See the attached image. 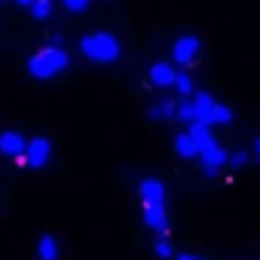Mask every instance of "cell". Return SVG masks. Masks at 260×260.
<instances>
[{"mask_svg":"<svg viewBox=\"0 0 260 260\" xmlns=\"http://www.w3.org/2000/svg\"><path fill=\"white\" fill-rule=\"evenodd\" d=\"M68 64H71V58H68V52L61 46H43L40 52H34L28 58V74L34 80H49V77L61 74Z\"/></svg>","mask_w":260,"mask_h":260,"instance_id":"1","label":"cell"},{"mask_svg":"<svg viewBox=\"0 0 260 260\" xmlns=\"http://www.w3.org/2000/svg\"><path fill=\"white\" fill-rule=\"evenodd\" d=\"M80 49L89 61H98V64H110L119 58V40L107 31H95V34H86L80 40Z\"/></svg>","mask_w":260,"mask_h":260,"instance_id":"2","label":"cell"},{"mask_svg":"<svg viewBox=\"0 0 260 260\" xmlns=\"http://www.w3.org/2000/svg\"><path fill=\"white\" fill-rule=\"evenodd\" d=\"M49 156H52V141L43 138V135H37V138L28 141L25 156H19V166H25V169H43L49 162Z\"/></svg>","mask_w":260,"mask_h":260,"instance_id":"3","label":"cell"},{"mask_svg":"<svg viewBox=\"0 0 260 260\" xmlns=\"http://www.w3.org/2000/svg\"><path fill=\"white\" fill-rule=\"evenodd\" d=\"M199 49H202V43H199V37L196 34H184V37H178L175 40V46H172V58H175V64H193L196 58H199Z\"/></svg>","mask_w":260,"mask_h":260,"instance_id":"4","label":"cell"},{"mask_svg":"<svg viewBox=\"0 0 260 260\" xmlns=\"http://www.w3.org/2000/svg\"><path fill=\"white\" fill-rule=\"evenodd\" d=\"M199 166H202L205 178H214L223 166H230V153H226L220 144H211V147H205V150L199 153Z\"/></svg>","mask_w":260,"mask_h":260,"instance_id":"5","label":"cell"},{"mask_svg":"<svg viewBox=\"0 0 260 260\" xmlns=\"http://www.w3.org/2000/svg\"><path fill=\"white\" fill-rule=\"evenodd\" d=\"M138 196L144 202V208H156V205H166V184L159 178H144L138 184Z\"/></svg>","mask_w":260,"mask_h":260,"instance_id":"6","label":"cell"},{"mask_svg":"<svg viewBox=\"0 0 260 260\" xmlns=\"http://www.w3.org/2000/svg\"><path fill=\"white\" fill-rule=\"evenodd\" d=\"M147 80H150V86H156V89H169V86H175V80H178V71H175L169 61H156V64L150 68Z\"/></svg>","mask_w":260,"mask_h":260,"instance_id":"7","label":"cell"},{"mask_svg":"<svg viewBox=\"0 0 260 260\" xmlns=\"http://www.w3.org/2000/svg\"><path fill=\"white\" fill-rule=\"evenodd\" d=\"M25 147H28V141L19 132H0V153L4 156L19 159V156H25Z\"/></svg>","mask_w":260,"mask_h":260,"instance_id":"8","label":"cell"},{"mask_svg":"<svg viewBox=\"0 0 260 260\" xmlns=\"http://www.w3.org/2000/svg\"><path fill=\"white\" fill-rule=\"evenodd\" d=\"M190 101H193V110H196V122H202V125H211V113H214L217 101H214L208 92H196Z\"/></svg>","mask_w":260,"mask_h":260,"instance_id":"9","label":"cell"},{"mask_svg":"<svg viewBox=\"0 0 260 260\" xmlns=\"http://www.w3.org/2000/svg\"><path fill=\"white\" fill-rule=\"evenodd\" d=\"M144 223L159 233L162 239L169 236V214H166V205H156V208H144Z\"/></svg>","mask_w":260,"mask_h":260,"instance_id":"10","label":"cell"},{"mask_svg":"<svg viewBox=\"0 0 260 260\" xmlns=\"http://www.w3.org/2000/svg\"><path fill=\"white\" fill-rule=\"evenodd\" d=\"M147 116L150 119H178V104L172 98H159L147 107Z\"/></svg>","mask_w":260,"mask_h":260,"instance_id":"11","label":"cell"},{"mask_svg":"<svg viewBox=\"0 0 260 260\" xmlns=\"http://www.w3.org/2000/svg\"><path fill=\"white\" fill-rule=\"evenodd\" d=\"M175 153H178L181 159H193V156H199L202 150H199V144L193 141L190 132H181V135H175Z\"/></svg>","mask_w":260,"mask_h":260,"instance_id":"12","label":"cell"},{"mask_svg":"<svg viewBox=\"0 0 260 260\" xmlns=\"http://www.w3.org/2000/svg\"><path fill=\"white\" fill-rule=\"evenodd\" d=\"M187 132L193 135V141L199 144V150H205V147H211V144H217L214 141V135H211V125H202V122H193Z\"/></svg>","mask_w":260,"mask_h":260,"instance_id":"13","label":"cell"},{"mask_svg":"<svg viewBox=\"0 0 260 260\" xmlns=\"http://www.w3.org/2000/svg\"><path fill=\"white\" fill-rule=\"evenodd\" d=\"M37 257H40V260H55V257H58V242H55V236H40V239H37Z\"/></svg>","mask_w":260,"mask_h":260,"instance_id":"14","label":"cell"},{"mask_svg":"<svg viewBox=\"0 0 260 260\" xmlns=\"http://www.w3.org/2000/svg\"><path fill=\"white\" fill-rule=\"evenodd\" d=\"M230 122H233V110L226 104H217L211 113V125H230Z\"/></svg>","mask_w":260,"mask_h":260,"instance_id":"15","label":"cell"},{"mask_svg":"<svg viewBox=\"0 0 260 260\" xmlns=\"http://www.w3.org/2000/svg\"><path fill=\"white\" fill-rule=\"evenodd\" d=\"M31 13H34L37 22H46V19L52 16V0H37V4L31 7Z\"/></svg>","mask_w":260,"mask_h":260,"instance_id":"16","label":"cell"},{"mask_svg":"<svg viewBox=\"0 0 260 260\" xmlns=\"http://www.w3.org/2000/svg\"><path fill=\"white\" fill-rule=\"evenodd\" d=\"M175 89H178V95L187 101V95L193 92V80H190V74H178V80H175Z\"/></svg>","mask_w":260,"mask_h":260,"instance_id":"17","label":"cell"},{"mask_svg":"<svg viewBox=\"0 0 260 260\" xmlns=\"http://www.w3.org/2000/svg\"><path fill=\"white\" fill-rule=\"evenodd\" d=\"M178 119H181V122H190V125L196 122V110H193V101H181V104H178Z\"/></svg>","mask_w":260,"mask_h":260,"instance_id":"18","label":"cell"},{"mask_svg":"<svg viewBox=\"0 0 260 260\" xmlns=\"http://www.w3.org/2000/svg\"><path fill=\"white\" fill-rule=\"evenodd\" d=\"M153 254H156V257H162V260H166V257H172V254H175V251H172V242H169V239H156Z\"/></svg>","mask_w":260,"mask_h":260,"instance_id":"19","label":"cell"},{"mask_svg":"<svg viewBox=\"0 0 260 260\" xmlns=\"http://www.w3.org/2000/svg\"><path fill=\"white\" fill-rule=\"evenodd\" d=\"M61 7L68 13H86L89 10V0H61Z\"/></svg>","mask_w":260,"mask_h":260,"instance_id":"20","label":"cell"},{"mask_svg":"<svg viewBox=\"0 0 260 260\" xmlns=\"http://www.w3.org/2000/svg\"><path fill=\"white\" fill-rule=\"evenodd\" d=\"M230 166H233V169H242V166H248V153H245V150H236V153H230Z\"/></svg>","mask_w":260,"mask_h":260,"instance_id":"21","label":"cell"},{"mask_svg":"<svg viewBox=\"0 0 260 260\" xmlns=\"http://www.w3.org/2000/svg\"><path fill=\"white\" fill-rule=\"evenodd\" d=\"M16 4H19V7H34L37 0H16Z\"/></svg>","mask_w":260,"mask_h":260,"instance_id":"22","label":"cell"},{"mask_svg":"<svg viewBox=\"0 0 260 260\" xmlns=\"http://www.w3.org/2000/svg\"><path fill=\"white\" fill-rule=\"evenodd\" d=\"M254 156L260 159V138H254Z\"/></svg>","mask_w":260,"mask_h":260,"instance_id":"23","label":"cell"},{"mask_svg":"<svg viewBox=\"0 0 260 260\" xmlns=\"http://www.w3.org/2000/svg\"><path fill=\"white\" fill-rule=\"evenodd\" d=\"M175 260H199V257H193V254H178Z\"/></svg>","mask_w":260,"mask_h":260,"instance_id":"24","label":"cell"}]
</instances>
